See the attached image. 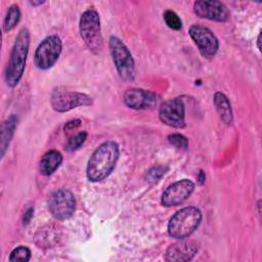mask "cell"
<instances>
[{"label":"cell","instance_id":"7a4b0ae2","mask_svg":"<svg viewBox=\"0 0 262 262\" xmlns=\"http://www.w3.org/2000/svg\"><path fill=\"white\" fill-rule=\"evenodd\" d=\"M30 47V32L27 28H21L12 46L9 59L5 69V81L9 87H15L20 81Z\"/></svg>","mask_w":262,"mask_h":262},{"label":"cell","instance_id":"7c38bea8","mask_svg":"<svg viewBox=\"0 0 262 262\" xmlns=\"http://www.w3.org/2000/svg\"><path fill=\"white\" fill-rule=\"evenodd\" d=\"M193 12L196 16L215 20L226 21L230 17V12L226 5L217 0H200L193 3Z\"/></svg>","mask_w":262,"mask_h":262},{"label":"cell","instance_id":"52a82bcc","mask_svg":"<svg viewBox=\"0 0 262 262\" xmlns=\"http://www.w3.org/2000/svg\"><path fill=\"white\" fill-rule=\"evenodd\" d=\"M62 49V43L57 35H49L44 38L38 45L34 60L40 70L50 69L58 59Z\"/></svg>","mask_w":262,"mask_h":262},{"label":"cell","instance_id":"484cf974","mask_svg":"<svg viewBox=\"0 0 262 262\" xmlns=\"http://www.w3.org/2000/svg\"><path fill=\"white\" fill-rule=\"evenodd\" d=\"M33 214H34V209H33V208H29V209L25 212V214H24V216H23V224H24V225H27V224L30 223V221H31V219H32V217H33Z\"/></svg>","mask_w":262,"mask_h":262},{"label":"cell","instance_id":"9c48e42d","mask_svg":"<svg viewBox=\"0 0 262 262\" xmlns=\"http://www.w3.org/2000/svg\"><path fill=\"white\" fill-rule=\"evenodd\" d=\"M188 34L204 57L211 58L215 56L219 49V41L210 29L202 25H192Z\"/></svg>","mask_w":262,"mask_h":262},{"label":"cell","instance_id":"603a6c76","mask_svg":"<svg viewBox=\"0 0 262 262\" xmlns=\"http://www.w3.org/2000/svg\"><path fill=\"white\" fill-rule=\"evenodd\" d=\"M168 168L164 166H155L145 173V179L149 183H157L166 174Z\"/></svg>","mask_w":262,"mask_h":262},{"label":"cell","instance_id":"44dd1931","mask_svg":"<svg viewBox=\"0 0 262 262\" xmlns=\"http://www.w3.org/2000/svg\"><path fill=\"white\" fill-rule=\"evenodd\" d=\"M87 135L88 134L86 131H81V132L73 135L68 140V142L66 144V149L68 151H74V150L80 148L83 145V143L86 141Z\"/></svg>","mask_w":262,"mask_h":262},{"label":"cell","instance_id":"ac0fdd59","mask_svg":"<svg viewBox=\"0 0 262 262\" xmlns=\"http://www.w3.org/2000/svg\"><path fill=\"white\" fill-rule=\"evenodd\" d=\"M57 236L58 230L52 225H47L40 228L39 232L36 234V244L40 248H48L57 242Z\"/></svg>","mask_w":262,"mask_h":262},{"label":"cell","instance_id":"8fae6325","mask_svg":"<svg viewBox=\"0 0 262 262\" xmlns=\"http://www.w3.org/2000/svg\"><path fill=\"white\" fill-rule=\"evenodd\" d=\"M194 183L189 179H181L169 185L163 192L161 203L164 207L178 206L193 192Z\"/></svg>","mask_w":262,"mask_h":262},{"label":"cell","instance_id":"7402d4cb","mask_svg":"<svg viewBox=\"0 0 262 262\" xmlns=\"http://www.w3.org/2000/svg\"><path fill=\"white\" fill-rule=\"evenodd\" d=\"M31 250L26 246H19L13 249L9 255V261H24L27 262L31 259Z\"/></svg>","mask_w":262,"mask_h":262},{"label":"cell","instance_id":"5bb4252c","mask_svg":"<svg viewBox=\"0 0 262 262\" xmlns=\"http://www.w3.org/2000/svg\"><path fill=\"white\" fill-rule=\"evenodd\" d=\"M198 252L196 246L191 242H179L169 246L165 260L170 262H184L191 260Z\"/></svg>","mask_w":262,"mask_h":262},{"label":"cell","instance_id":"5b68a950","mask_svg":"<svg viewBox=\"0 0 262 262\" xmlns=\"http://www.w3.org/2000/svg\"><path fill=\"white\" fill-rule=\"evenodd\" d=\"M108 46L120 78L125 82H132L135 79V63L128 47L116 36L110 37Z\"/></svg>","mask_w":262,"mask_h":262},{"label":"cell","instance_id":"8992f818","mask_svg":"<svg viewBox=\"0 0 262 262\" xmlns=\"http://www.w3.org/2000/svg\"><path fill=\"white\" fill-rule=\"evenodd\" d=\"M50 103L54 111L58 113H64L79 106L91 105L93 100L91 96L85 93L56 88L51 93Z\"/></svg>","mask_w":262,"mask_h":262},{"label":"cell","instance_id":"83f0119b","mask_svg":"<svg viewBox=\"0 0 262 262\" xmlns=\"http://www.w3.org/2000/svg\"><path fill=\"white\" fill-rule=\"evenodd\" d=\"M43 3H44V1H31V2H30V4L33 5V6L41 5V4H43Z\"/></svg>","mask_w":262,"mask_h":262},{"label":"cell","instance_id":"3957f363","mask_svg":"<svg viewBox=\"0 0 262 262\" xmlns=\"http://www.w3.org/2000/svg\"><path fill=\"white\" fill-rule=\"evenodd\" d=\"M202 221L199 208L188 206L177 211L169 220L168 233L174 238H184L193 233Z\"/></svg>","mask_w":262,"mask_h":262},{"label":"cell","instance_id":"ba28073f","mask_svg":"<svg viewBox=\"0 0 262 262\" xmlns=\"http://www.w3.org/2000/svg\"><path fill=\"white\" fill-rule=\"evenodd\" d=\"M76 200L73 192L67 188L54 190L48 199V210L56 220L69 219L75 212Z\"/></svg>","mask_w":262,"mask_h":262},{"label":"cell","instance_id":"f1b7e54d","mask_svg":"<svg viewBox=\"0 0 262 262\" xmlns=\"http://www.w3.org/2000/svg\"><path fill=\"white\" fill-rule=\"evenodd\" d=\"M260 42H261V34H259V35H258V38H257V46H258V49H259V50H261Z\"/></svg>","mask_w":262,"mask_h":262},{"label":"cell","instance_id":"4316f807","mask_svg":"<svg viewBox=\"0 0 262 262\" xmlns=\"http://www.w3.org/2000/svg\"><path fill=\"white\" fill-rule=\"evenodd\" d=\"M198 180H199V183L201 185H203L205 183V180H206V174L203 170H200L199 172V175H198Z\"/></svg>","mask_w":262,"mask_h":262},{"label":"cell","instance_id":"ffe728a7","mask_svg":"<svg viewBox=\"0 0 262 262\" xmlns=\"http://www.w3.org/2000/svg\"><path fill=\"white\" fill-rule=\"evenodd\" d=\"M163 18L165 24L172 30L174 31H179L182 28V21L180 19V17L178 16V14L171 10V9H167L164 11L163 13Z\"/></svg>","mask_w":262,"mask_h":262},{"label":"cell","instance_id":"e0dca14e","mask_svg":"<svg viewBox=\"0 0 262 262\" xmlns=\"http://www.w3.org/2000/svg\"><path fill=\"white\" fill-rule=\"evenodd\" d=\"M17 117L15 115H11L7 118L2 124V132H1V157L4 156L9 142L14 134V130L17 126Z\"/></svg>","mask_w":262,"mask_h":262},{"label":"cell","instance_id":"4fadbf2b","mask_svg":"<svg viewBox=\"0 0 262 262\" xmlns=\"http://www.w3.org/2000/svg\"><path fill=\"white\" fill-rule=\"evenodd\" d=\"M123 100L132 110H149L158 103V96L149 90L131 88L124 93Z\"/></svg>","mask_w":262,"mask_h":262},{"label":"cell","instance_id":"d4e9b609","mask_svg":"<svg viewBox=\"0 0 262 262\" xmlns=\"http://www.w3.org/2000/svg\"><path fill=\"white\" fill-rule=\"evenodd\" d=\"M81 124H82V121L79 120V119L70 121V122H68V123L64 125V131L68 132V131H71V130H73V129H76V128H78Z\"/></svg>","mask_w":262,"mask_h":262},{"label":"cell","instance_id":"30bf717a","mask_svg":"<svg viewBox=\"0 0 262 262\" xmlns=\"http://www.w3.org/2000/svg\"><path fill=\"white\" fill-rule=\"evenodd\" d=\"M159 118L162 123L173 128H183L185 126V107L181 97L169 99L161 104Z\"/></svg>","mask_w":262,"mask_h":262},{"label":"cell","instance_id":"cb8c5ba5","mask_svg":"<svg viewBox=\"0 0 262 262\" xmlns=\"http://www.w3.org/2000/svg\"><path fill=\"white\" fill-rule=\"evenodd\" d=\"M168 140L177 149H186L188 147V139L180 133L170 134L168 136Z\"/></svg>","mask_w":262,"mask_h":262},{"label":"cell","instance_id":"277c9868","mask_svg":"<svg viewBox=\"0 0 262 262\" xmlns=\"http://www.w3.org/2000/svg\"><path fill=\"white\" fill-rule=\"evenodd\" d=\"M79 30L86 46L94 54H98L102 49V36L99 14L95 9L89 8L82 13Z\"/></svg>","mask_w":262,"mask_h":262},{"label":"cell","instance_id":"9a60e30c","mask_svg":"<svg viewBox=\"0 0 262 262\" xmlns=\"http://www.w3.org/2000/svg\"><path fill=\"white\" fill-rule=\"evenodd\" d=\"M213 101L221 121L226 125H230L233 121V116H232L231 104L228 97L224 93L217 91L214 94Z\"/></svg>","mask_w":262,"mask_h":262},{"label":"cell","instance_id":"2e32d148","mask_svg":"<svg viewBox=\"0 0 262 262\" xmlns=\"http://www.w3.org/2000/svg\"><path fill=\"white\" fill-rule=\"evenodd\" d=\"M62 156L59 151L51 149L47 151L40 161V173L44 176L51 175L61 164Z\"/></svg>","mask_w":262,"mask_h":262},{"label":"cell","instance_id":"d6986e66","mask_svg":"<svg viewBox=\"0 0 262 262\" xmlns=\"http://www.w3.org/2000/svg\"><path fill=\"white\" fill-rule=\"evenodd\" d=\"M20 19V10L18 5L16 4H12L6 13V16L4 18V24H3V28H4V32H10L12 29H14V27L18 24Z\"/></svg>","mask_w":262,"mask_h":262},{"label":"cell","instance_id":"6da1fadb","mask_svg":"<svg viewBox=\"0 0 262 262\" xmlns=\"http://www.w3.org/2000/svg\"><path fill=\"white\" fill-rule=\"evenodd\" d=\"M120 156L119 145L112 140L101 143L88 160L86 175L89 181L98 182L106 178L115 169Z\"/></svg>","mask_w":262,"mask_h":262}]
</instances>
